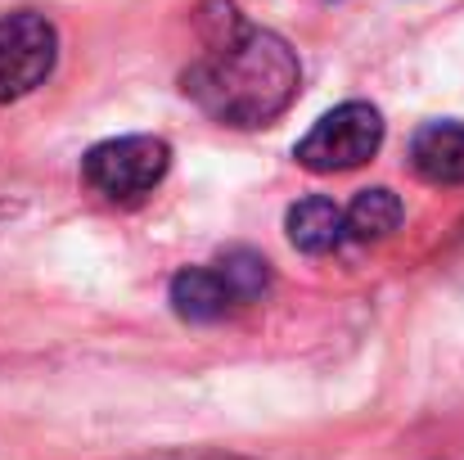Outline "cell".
<instances>
[{
    "instance_id": "cell-6",
    "label": "cell",
    "mask_w": 464,
    "mask_h": 460,
    "mask_svg": "<svg viewBox=\"0 0 464 460\" xmlns=\"http://www.w3.org/2000/svg\"><path fill=\"white\" fill-rule=\"evenodd\" d=\"M411 167L429 185H464V122H429L411 141Z\"/></svg>"
},
{
    "instance_id": "cell-7",
    "label": "cell",
    "mask_w": 464,
    "mask_h": 460,
    "mask_svg": "<svg viewBox=\"0 0 464 460\" xmlns=\"http://www.w3.org/2000/svg\"><path fill=\"white\" fill-rule=\"evenodd\" d=\"M285 226H289L294 249H303V253H334L347 240V212L324 194H311L303 203H294Z\"/></svg>"
},
{
    "instance_id": "cell-4",
    "label": "cell",
    "mask_w": 464,
    "mask_h": 460,
    "mask_svg": "<svg viewBox=\"0 0 464 460\" xmlns=\"http://www.w3.org/2000/svg\"><path fill=\"white\" fill-rule=\"evenodd\" d=\"M171 167V150L158 136H118L82 158V181L109 203H136L154 194Z\"/></svg>"
},
{
    "instance_id": "cell-5",
    "label": "cell",
    "mask_w": 464,
    "mask_h": 460,
    "mask_svg": "<svg viewBox=\"0 0 464 460\" xmlns=\"http://www.w3.org/2000/svg\"><path fill=\"white\" fill-rule=\"evenodd\" d=\"M59 59V32L45 14L18 9L0 18V104H14L45 86Z\"/></svg>"
},
{
    "instance_id": "cell-2",
    "label": "cell",
    "mask_w": 464,
    "mask_h": 460,
    "mask_svg": "<svg viewBox=\"0 0 464 460\" xmlns=\"http://www.w3.org/2000/svg\"><path fill=\"white\" fill-rule=\"evenodd\" d=\"M266 289H271L266 258H257L248 249H235L221 262L176 271V280H171V307H176L180 320L208 325V320H226L239 307L257 303Z\"/></svg>"
},
{
    "instance_id": "cell-8",
    "label": "cell",
    "mask_w": 464,
    "mask_h": 460,
    "mask_svg": "<svg viewBox=\"0 0 464 460\" xmlns=\"http://www.w3.org/2000/svg\"><path fill=\"white\" fill-rule=\"evenodd\" d=\"M397 226H401V199L383 185L361 190L347 208V240H356V244H379Z\"/></svg>"
},
{
    "instance_id": "cell-1",
    "label": "cell",
    "mask_w": 464,
    "mask_h": 460,
    "mask_svg": "<svg viewBox=\"0 0 464 460\" xmlns=\"http://www.w3.org/2000/svg\"><path fill=\"white\" fill-rule=\"evenodd\" d=\"M180 86L221 127H266L298 100L303 64L285 36L239 23L203 41V59L185 68Z\"/></svg>"
},
{
    "instance_id": "cell-3",
    "label": "cell",
    "mask_w": 464,
    "mask_h": 460,
    "mask_svg": "<svg viewBox=\"0 0 464 460\" xmlns=\"http://www.w3.org/2000/svg\"><path fill=\"white\" fill-rule=\"evenodd\" d=\"M379 145H383L379 109L365 104V100H347V104L329 109L298 141L294 158L315 176H334V171H352V167L370 162L379 153Z\"/></svg>"
}]
</instances>
